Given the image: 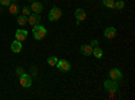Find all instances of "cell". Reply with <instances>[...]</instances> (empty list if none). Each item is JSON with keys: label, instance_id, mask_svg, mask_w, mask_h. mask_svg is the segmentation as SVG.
Wrapping results in <instances>:
<instances>
[{"label": "cell", "instance_id": "20", "mask_svg": "<svg viewBox=\"0 0 135 100\" xmlns=\"http://www.w3.org/2000/svg\"><path fill=\"white\" fill-rule=\"evenodd\" d=\"M30 12H31V9H30V7H28V6L22 7V14H23V15L28 16V15H30Z\"/></svg>", "mask_w": 135, "mask_h": 100}, {"label": "cell", "instance_id": "16", "mask_svg": "<svg viewBox=\"0 0 135 100\" xmlns=\"http://www.w3.org/2000/svg\"><path fill=\"white\" fill-rule=\"evenodd\" d=\"M16 22H18V25L19 26H25L26 23H27V16L26 15H18V18H16Z\"/></svg>", "mask_w": 135, "mask_h": 100}, {"label": "cell", "instance_id": "14", "mask_svg": "<svg viewBox=\"0 0 135 100\" xmlns=\"http://www.w3.org/2000/svg\"><path fill=\"white\" fill-rule=\"evenodd\" d=\"M92 55H95V58H103L104 51H103V49H101V47L96 46V47H93V50H92Z\"/></svg>", "mask_w": 135, "mask_h": 100}, {"label": "cell", "instance_id": "7", "mask_svg": "<svg viewBox=\"0 0 135 100\" xmlns=\"http://www.w3.org/2000/svg\"><path fill=\"white\" fill-rule=\"evenodd\" d=\"M27 23H30V26H37L41 23V15L39 14H32L27 16Z\"/></svg>", "mask_w": 135, "mask_h": 100}, {"label": "cell", "instance_id": "21", "mask_svg": "<svg viewBox=\"0 0 135 100\" xmlns=\"http://www.w3.org/2000/svg\"><path fill=\"white\" fill-rule=\"evenodd\" d=\"M15 73H16L18 76H22V74L25 73V69L22 68V66H18V68H16V70H15Z\"/></svg>", "mask_w": 135, "mask_h": 100}, {"label": "cell", "instance_id": "22", "mask_svg": "<svg viewBox=\"0 0 135 100\" xmlns=\"http://www.w3.org/2000/svg\"><path fill=\"white\" fill-rule=\"evenodd\" d=\"M0 4H2L3 7H8L11 4V0H0Z\"/></svg>", "mask_w": 135, "mask_h": 100}, {"label": "cell", "instance_id": "8", "mask_svg": "<svg viewBox=\"0 0 135 100\" xmlns=\"http://www.w3.org/2000/svg\"><path fill=\"white\" fill-rule=\"evenodd\" d=\"M109 79H112V80H116V81H119V80H122L123 79V73L119 70V69H116V68H112L111 70H109Z\"/></svg>", "mask_w": 135, "mask_h": 100}, {"label": "cell", "instance_id": "13", "mask_svg": "<svg viewBox=\"0 0 135 100\" xmlns=\"http://www.w3.org/2000/svg\"><path fill=\"white\" fill-rule=\"evenodd\" d=\"M92 50H93V47L91 46V45H81V47H80V51H81V54H84V55H92Z\"/></svg>", "mask_w": 135, "mask_h": 100}, {"label": "cell", "instance_id": "25", "mask_svg": "<svg viewBox=\"0 0 135 100\" xmlns=\"http://www.w3.org/2000/svg\"><path fill=\"white\" fill-rule=\"evenodd\" d=\"M30 2H31V3H32V2H35V0H30Z\"/></svg>", "mask_w": 135, "mask_h": 100}, {"label": "cell", "instance_id": "15", "mask_svg": "<svg viewBox=\"0 0 135 100\" xmlns=\"http://www.w3.org/2000/svg\"><path fill=\"white\" fill-rule=\"evenodd\" d=\"M19 6L15 4V3H11L8 6V11H9V14H12V15H19Z\"/></svg>", "mask_w": 135, "mask_h": 100}, {"label": "cell", "instance_id": "18", "mask_svg": "<svg viewBox=\"0 0 135 100\" xmlns=\"http://www.w3.org/2000/svg\"><path fill=\"white\" fill-rule=\"evenodd\" d=\"M103 4L107 8H114L115 7V0H103Z\"/></svg>", "mask_w": 135, "mask_h": 100}, {"label": "cell", "instance_id": "3", "mask_svg": "<svg viewBox=\"0 0 135 100\" xmlns=\"http://www.w3.org/2000/svg\"><path fill=\"white\" fill-rule=\"evenodd\" d=\"M104 88H105L109 93H115V92H118V89H119V84H118L116 80L109 79V80H105V81H104Z\"/></svg>", "mask_w": 135, "mask_h": 100}, {"label": "cell", "instance_id": "6", "mask_svg": "<svg viewBox=\"0 0 135 100\" xmlns=\"http://www.w3.org/2000/svg\"><path fill=\"white\" fill-rule=\"evenodd\" d=\"M74 18H76V25H80L83 20H85L86 19V14H85L84 8H77L74 11Z\"/></svg>", "mask_w": 135, "mask_h": 100}, {"label": "cell", "instance_id": "17", "mask_svg": "<svg viewBox=\"0 0 135 100\" xmlns=\"http://www.w3.org/2000/svg\"><path fill=\"white\" fill-rule=\"evenodd\" d=\"M57 61H58V58L55 57V55H51V57H49V58H47V65H50V66H55Z\"/></svg>", "mask_w": 135, "mask_h": 100}, {"label": "cell", "instance_id": "11", "mask_svg": "<svg viewBox=\"0 0 135 100\" xmlns=\"http://www.w3.org/2000/svg\"><path fill=\"white\" fill-rule=\"evenodd\" d=\"M27 35H28V32H27L26 30L19 28V30H16V32H15V39H18V41H20V42H23V41L27 38Z\"/></svg>", "mask_w": 135, "mask_h": 100}, {"label": "cell", "instance_id": "19", "mask_svg": "<svg viewBox=\"0 0 135 100\" xmlns=\"http://www.w3.org/2000/svg\"><path fill=\"white\" fill-rule=\"evenodd\" d=\"M124 6H126L124 0H119V2L115 3V7H114V8H116V9H123V8H124Z\"/></svg>", "mask_w": 135, "mask_h": 100}, {"label": "cell", "instance_id": "4", "mask_svg": "<svg viewBox=\"0 0 135 100\" xmlns=\"http://www.w3.org/2000/svg\"><path fill=\"white\" fill-rule=\"evenodd\" d=\"M55 66H57V69L66 73V72H69L72 69V64L69 61H66V60H58L57 64H55Z\"/></svg>", "mask_w": 135, "mask_h": 100}, {"label": "cell", "instance_id": "23", "mask_svg": "<svg viewBox=\"0 0 135 100\" xmlns=\"http://www.w3.org/2000/svg\"><path fill=\"white\" fill-rule=\"evenodd\" d=\"M89 45H91L92 47H96V46H99V41H97V39H92Z\"/></svg>", "mask_w": 135, "mask_h": 100}, {"label": "cell", "instance_id": "1", "mask_svg": "<svg viewBox=\"0 0 135 100\" xmlns=\"http://www.w3.org/2000/svg\"><path fill=\"white\" fill-rule=\"evenodd\" d=\"M46 34H47V30L43 26H41V23L37 25V26H34V28H32V35H34V38H35L37 41L43 39L45 37H46Z\"/></svg>", "mask_w": 135, "mask_h": 100}, {"label": "cell", "instance_id": "5", "mask_svg": "<svg viewBox=\"0 0 135 100\" xmlns=\"http://www.w3.org/2000/svg\"><path fill=\"white\" fill-rule=\"evenodd\" d=\"M19 84L23 87V88H30L32 85V79L31 76L27 73H23L22 76H19Z\"/></svg>", "mask_w": 135, "mask_h": 100}, {"label": "cell", "instance_id": "24", "mask_svg": "<svg viewBox=\"0 0 135 100\" xmlns=\"http://www.w3.org/2000/svg\"><path fill=\"white\" fill-rule=\"evenodd\" d=\"M18 2V0H11V3H16Z\"/></svg>", "mask_w": 135, "mask_h": 100}, {"label": "cell", "instance_id": "12", "mask_svg": "<svg viewBox=\"0 0 135 100\" xmlns=\"http://www.w3.org/2000/svg\"><path fill=\"white\" fill-rule=\"evenodd\" d=\"M22 49H23V46H22V42L15 39L12 43H11V50H12V53H20Z\"/></svg>", "mask_w": 135, "mask_h": 100}, {"label": "cell", "instance_id": "10", "mask_svg": "<svg viewBox=\"0 0 135 100\" xmlns=\"http://www.w3.org/2000/svg\"><path fill=\"white\" fill-rule=\"evenodd\" d=\"M30 9L32 11V14H41L43 11V4H41L39 2H32L30 4Z\"/></svg>", "mask_w": 135, "mask_h": 100}, {"label": "cell", "instance_id": "2", "mask_svg": "<svg viewBox=\"0 0 135 100\" xmlns=\"http://www.w3.org/2000/svg\"><path fill=\"white\" fill-rule=\"evenodd\" d=\"M61 16H62V9L58 8V7H55V6L51 7L50 12H49V20L50 22H57V20L61 19Z\"/></svg>", "mask_w": 135, "mask_h": 100}, {"label": "cell", "instance_id": "9", "mask_svg": "<svg viewBox=\"0 0 135 100\" xmlns=\"http://www.w3.org/2000/svg\"><path fill=\"white\" fill-rule=\"evenodd\" d=\"M103 34H104V37H105V38H108V39H112V38H115V37H116L118 31H116V28H115V27L109 26V27H107V28L103 31Z\"/></svg>", "mask_w": 135, "mask_h": 100}]
</instances>
